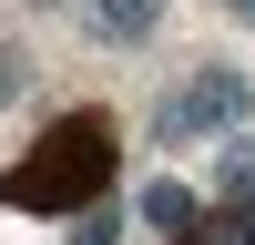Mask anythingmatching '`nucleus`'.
Here are the masks:
<instances>
[{"mask_svg":"<svg viewBox=\"0 0 255 245\" xmlns=\"http://www.w3.org/2000/svg\"><path fill=\"white\" fill-rule=\"evenodd\" d=\"M102 184H113V122L72 113V122H51L31 143V163L0 174V204H20V215H82V204H102Z\"/></svg>","mask_w":255,"mask_h":245,"instance_id":"f257e3e1","label":"nucleus"},{"mask_svg":"<svg viewBox=\"0 0 255 245\" xmlns=\"http://www.w3.org/2000/svg\"><path fill=\"white\" fill-rule=\"evenodd\" d=\"M225 122H245V72H194L184 92H163V113H153V133L163 143H194V133H225Z\"/></svg>","mask_w":255,"mask_h":245,"instance_id":"f03ea898","label":"nucleus"},{"mask_svg":"<svg viewBox=\"0 0 255 245\" xmlns=\"http://www.w3.org/2000/svg\"><path fill=\"white\" fill-rule=\"evenodd\" d=\"M143 225H153V235H194V225H204V204L184 194V184H153V194H143Z\"/></svg>","mask_w":255,"mask_h":245,"instance_id":"7ed1b4c3","label":"nucleus"},{"mask_svg":"<svg viewBox=\"0 0 255 245\" xmlns=\"http://www.w3.org/2000/svg\"><path fill=\"white\" fill-rule=\"evenodd\" d=\"M153 20H163V0H92V31L102 41H143Z\"/></svg>","mask_w":255,"mask_h":245,"instance_id":"20e7f679","label":"nucleus"},{"mask_svg":"<svg viewBox=\"0 0 255 245\" xmlns=\"http://www.w3.org/2000/svg\"><path fill=\"white\" fill-rule=\"evenodd\" d=\"M72 245H113V204H82V215H72Z\"/></svg>","mask_w":255,"mask_h":245,"instance_id":"39448f33","label":"nucleus"},{"mask_svg":"<svg viewBox=\"0 0 255 245\" xmlns=\"http://www.w3.org/2000/svg\"><path fill=\"white\" fill-rule=\"evenodd\" d=\"M20 82H31V61H20V51H10V41H0V102H10V92H20Z\"/></svg>","mask_w":255,"mask_h":245,"instance_id":"423d86ee","label":"nucleus"},{"mask_svg":"<svg viewBox=\"0 0 255 245\" xmlns=\"http://www.w3.org/2000/svg\"><path fill=\"white\" fill-rule=\"evenodd\" d=\"M235 245H255V194H235Z\"/></svg>","mask_w":255,"mask_h":245,"instance_id":"0eeeda50","label":"nucleus"},{"mask_svg":"<svg viewBox=\"0 0 255 245\" xmlns=\"http://www.w3.org/2000/svg\"><path fill=\"white\" fill-rule=\"evenodd\" d=\"M235 10H245V20H255V0H235Z\"/></svg>","mask_w":255,"mask_h":245,"instance_id":"6e6552de","label":"nucleus"}]
</instances>
